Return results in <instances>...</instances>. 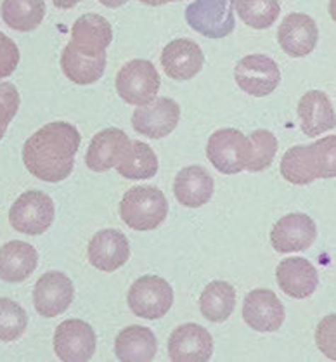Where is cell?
Instances as JSON below:
<instances>
[{"label": "cell", "mask_w": 336, "mask_h": 362, "mask_svg": "<svg viewBox=\"0 0 336 362\" xmlns=\"http://www.w3.org/2000/svg\"><path fill=\"white\" fill-rule=\"evenodd\" d=\"M234 80L246 94L265 98L281 83V69L276 61L265 54H250L236 64Z\"/></svg>", "instance_id": "cell-9"}, {"label": "cell", "mask_w": 336, "mask_h": 362, "mask_svg": "<svg viewBox=\"0 0 336 362\" xmlns=\"http://www.w3.org/2000/svg\"><path fill=\"white\" fill-rule=\"evenodd\" d=\"M318 227L308 215L289 214L281 217L270 230V245L279 253L303 252L314 245Z\"/></svg>", "instance_id": "cell-13"}, {"label": "cell", "mask_w": 336, "mask_h": 362, "mask_svg": "<svg viewBox=\"0 0 336 362\" xmlns=\"http://www.w3.org/2000/svg\"><path fill=\"white\" fill-rule=\"evenodd\" d=\"M161 80L158 69L148 59H132L117 75L120 98L132 106H144L158 95Z\"/></svg>", "instance_id": "cell-7"}, {"label": "cell", "mask_w": 336, "mask_h": 362, "mask_svg": "<svg viewBox=\"0 0 336 362\" xmlns=\"http://www.w3.org/2000/svg\"><path fill=\"white\" fill-rule=\"evenodd\" d=\"M158 352V340L154 333L144 326H127L115 340V354L120 361L146 362L153 361Z\"/></svg>", "instance_id": "cell-25"}, {"label": "cell", "mask_w": 336, "mask_h": 362, "mask_svg": "<svg viewBox=\"0 0 336 362\" xmlns=\"http://www.w3.org/2000/svg\"><path fill=\"white\" fill-rule=\"evenodd\" d=\"M115 168L127 180H146L156 175L160 161L151 146L142 141H134Z\"/></svg>", "instance_id": "cell-27"}, {"label": "cell", "mask_w": 336, "mask_h": 362, "mask_svg": "<svg viewBox=\"0 0 336 362\" xmlns=\"http://www.w3.org/2000/svg\"><path fill=\"white\" fill-rule=\"evenodd\" d=\"M28 328V314L11 298H0V341H16Z\"/></svg>", "instance_id": "cell-32"}, {"label": "cell", "mask_w": 336, "mask_h": 362, "mask_svg": "<svg viewBox=\"0 0 336 362\" xmlns=\"http://www.w3.org/2000/svg\"><path fill=\"white\" fill-rule=\"evenodd\" d=\"M19 104H21V98L14 83L4 82L0 83V141L7 132V127L16 117Z\"/></svg>", "instance_id": "cell-33"}, {"label": "cell", "mask_w": 336, "mask_h": 362, "mask_svg": "<svg viewBox=\"0 0 336 362\" xmlns=\"http://www.w3.org/2000/svg\"><path fill=\"white\" fill-rule=\"evenodd\" d=\"M284 317V305L274 291L258 288L245 296L243 319L258 333H274L283 326Z\"/></svg>", "instance_id": "cell-14"}, {"label": "cell", "mask_w": 336, "mask_h": 362, "mask_svg": "<svg viewBox=\"0 0 336 362\" xmlns=\"http://www.w3.org/2000/svg\"><path fill=\"white\" fill-rule=\"evenodd\" d=\"M141 2L146 4V6L158 7V6H165V4H170V2H183V0H141Z\"/></svg>", "instance_id": "cell-38"}, {"label": "cell", "mask_w": 336, "mask_h": 362, "mask_svg": "<svg viewBox=\"0 0 336 362\" xmlns=\"http://www.w3.org/2000/svg\"><path fill=\"white\" fill-rule=\"evenodd\" d=\"M185 21L207 38L229 37L236 28L234 0H195L185 9Z\"/></svg>", "instance_id": "cell-8"}, {"label": "cell", "mask_w": 336, "mask_h": 362, "mask_svg": "<svg viewBox=\"0 0 336 362\" xmlns=\"http://www.w3.org/2000/svg\"><path fill=\"white\" fill-rule=\"evenodd\" d=\"M130 310L137 317L156 321L167 315L173 305V290L167 279L160 276H142L130 286L129 295Z\"/></svg>", "instance_id": "cell-6"}, {"label": "cell", "mask_w": 336, "mask_h": 362, "mask_svg": "<svg viewBox=\"0 0 336 362\" xmlns=\"http://www.w3.org/2000/svg\"><path fill=\"white\" fill-rule=\"evenodd\" d=\"M319 40V28L308 14L291 13L277 30V42L289 57H305L315 49Z\"/></svg>", "instance_id": "cell-20"}, {"label": "cell", "mask_w": 336, "mask_h": 362, "mask_svg": "<svg viewBox=\"0 0 336 362\" xmlns=\"http://www.w3.org/2000/svg\"><path fill=\"white\" fill-rule=\"evenodd\" d=\"M56 218L52 198L42 191H26L9 210V222L14 230L26 236H42L51 229Z\"/></svg>", "instance_id": "cell-5"}, {"label": "cell", "mask_w": 336, "mask_h": 362, "mask_svg": "<svg viewBox=\"0 0 336 362\" xmlns=\"http://www.w3.org/2000/svg\"><path fill=\"white\" fill-rule=\"evenodd\" d=\"M335 322L336 315H328L324 317V321L318 326V331H315V341H318V346L320 352L328 357V359L336 361L335 354Z\"/></svg>", "instance_id": "cell-35"}, {"label": "cell", "mask_w": 336, "mask_h": 362, "mask_svg": "<svg viewBox=\"0 0 336 362\" xmlns=\"http://www.w3.org/2000/svg\"><path fill=\"white\" fill-rule=\"evenodd\" d=\"M168 356L177 362L210 361L214 356V338L203 326L187 322L170 334Z\"/></svg>", "instance_id": "cell-18"}, {"label": "cell", "mask_w": 336, "mask_h": 362, "mask_svg": "<svg viewBox=\"0 0 336 362\" xmlns=\"http://www.w3.org/2000/svg\"><path fill=\"white\" fill-rule=\"evenodd\" d=\"M160 63L168 78L187 82L203 69L204 54L191 38H177L161 51Z\"/></svg>", "instance_id": "cell-17"}, {"label": "cell", "mask_w": 336, "mask_h": 362, "mask_svg": "<svg viewBox=\"0 0 336 362\" xmlns=\"http://www.w3.org/2000/svg\"><path fill=\"white\" fill-rule=\"evenodd\" d=\"M99 2H101L104 7H108V9H118V7L125 6L129 0H99Z\"/></svg>", "instance_id": "cell-37"}, {"label": "cell", "mask_w": 336, "mask_h": 362, "mask_svg": "<svg viewBox=\"0 0 336 362\" xmlns=\"http://www.w3.org/2000/svg\"><path fill=\"white\" fill-rule=\"evenodd\" d=\"M207 158L219 172L236 175L246 170L252 158V141L236 129H220L208 139Z\"/></svg>", "instance_id": "cell-4"}, {"label": "cell", "mask_w": 336, "mask_h": 362, "mask_svg": "<svg viewBox=\"0 0 336 362\" xmlns=\"http://www.w3.org/2000/svg\"><path fill=\"white\" fill-rule=\"evenodd\" d=\"M92 267L103 272H115L130 259V243L118 229H103L92 236L87 248Z\"/></svg>", "instance_id": "cell-15"}, {"label": "cell", "mask_w": 336, "mask_h": 362, "mask_svg": "<svg viewBox=\"0 0 336 362\" xmlns=\"http://www.w3.org/2000/svg\"><path fill=\"white\" fill-rule=\"evenodd\" d=\"M276 281L284 295L303 300L318 290L319 274L308 260L302 257H291L277 265Z\"/></svg>", "instance_id": "cell-21"}, {"label": "cell", "mask_w": 336, "mask_h": 362, "mask_svg": "<svg viewBox=\"0 0 336 362\" xmlns=\"http://www.w3.org/2000/svg\"><path fill=\"white\" fill-rule=\"evenodd\" d=\"M75 298L73 281L59 271L45 272L33 288L35 310L45 319L57 317L69 309Z\"/></svg>", "instance_id": "cell-11"}, {"label": "cell", "mask_w": 336, "mask_h": 362, "mask_svg": "<svg viewBox=\"0 0 336 362\" xmlns=\"http://www.w3.org/2000/svg\"><path fill=\"white\" fill-rule=\"evenodd\" d=\"M82 136L68 122H52L38 129L23 146L26 170L44 182H63L75 168Z\"/></svg>", "instance_id": "cell-1"}, {"label": "cell", "mask_w": 336, "mask_h": 362, "mask_svg": "<svg viewBox=\"0 0 336 362\" xmlns=\"http://www.w3.org/2000/svg\"><path fill=\"white\" fill-rule=\"evenodd\" d=\"M248 139L252 141V158L246 165V170L253 173L267 170L276 158L277 148H279L276 136L270 130L258 129L252 132Z\"/></svg>", "instance_id": "cell-31"}, {"label": "cell", "mask_w": 336, "mask_h": 362, "mask_svg": "<svg viewBox=\"0 0 336 362\" xmlns=\"http://www.w3.org/2000/svg\"><path fill=\"white\" fill-rule=\"evenodd\" d=\"M238 16L253 30H267L281 14L279 0H234Z\"/></svg>", "instance_id": "cell-30"}, {"label": "cell", "mask_w": 336, "mask_h": 362, "mask_svg": "<svg viewBox=\"0 0 336 362\" xmlns=\"http://www.w3.org/2000/svg\"><path fill=\"white\" fill-rule=\"evenodd\" d=\"M336 136H328L307 146H293L281 160V175L295 186H307L318 179L336 177Z\"/></svg>", "instance_id": "cell-2"}, {"label": "cell", "mask_w": 336, "mask_h": 362, "mask_svg": "<svg viewBox=\"0 0 336 362\" xmlns=\"http://www.w3.org/2000/svg\"><path fill=\"white\" fill-rule=\"evenodd\" d=\"M168 202L154 186H135L120 202V217L130 229L153 230L167 221Z\"/></svg>", "instance_id": "cell-3"}, {"label": "cell", "mask_w": 336, "mask_h": 362, "mask_svg": "<svg viewBox=\"0 0 336 362\" xmlns=\"http://www.w3.org/2000/svg\"><path fill=\"white\" fill-rule=\"evenodd\" d=\"M38 265V253L25 241H9L0 248V279L6 283H23Z\"/></svg>", "instance_id": "cell-24"}, {"label": "cell", "mask_w": 336, "mask_h": 362, "mask_svg": "<svg viewBox=\"0 0 336 362\" xmlns=\"http://www.w3.org/2000/svg\"><path fill=\"white\" fill-rule=\"evenodd\" d=\"M52 2L57 9H73V7L79 6L82 0H52Z\"/></svg>", "instance_id": "cell-36"}, {"label": "cell", "mask_w": 336, "mask_h": 362, "mask_svg": "<svg viewBox=\"0 0 336 362\" xmlns=\"http://www.w3.org/2000/svg\"><path fill=\"white\" fill-rule=\"evenodd\" d=\"M106 54L99 57H88L76 52L71 45L66 44L61 54V69L64 76L76 86H92L103 78L106 69Z\"/></svg>", "instance_id": "cell-26"}, {"label": "cell", "mask_w": 336, "mask_h": 362, "mask_svg": "<svg viewBox=\"0 0 336 362\" xmlns=\"http://www.w3.org/2000/svg\"><path fill=\"white\" fill-rule=\"evenodd\" d=\"M299 118L305 136L319 137L336 127L335 107L326 92L308 90L299 101Z\"/></svg>", "instance_id": "cell-23"}, {"label": "cell", "mask_w": 336, "mask_h": 362, "mask_svg": "<svg viewBox=\"0 0 336 362\" xmlns=\"http://www.w3.org/2000/svg\"><path fill=\"white\" fill-rule=\"evenodd\" d=\"M111 42H113L111 23L101 14L88 13L73 23L71 40L68 44L83 56L99 57L106 54Z\"/></svg>", "instance_id": "cell-16"}, {"label": "cell", "mask_w": 336, "mask_h": 362, "mask_svg": "<svg viewBox=\"0 0 336 362\" xmlns=\"http://www.w3.org/2000/svg\"><path fill=\"white\" fill-rule=\"evenodd\" d=\"M2 19L9 28L16 32H33L42 25L45 18L44 0H4Z\"/></svg>", "instance_id": "cell-29"}, {"label": "cell", "mask_w": 336, "mask_h": 362, "mask_svg": "<svg viewBox=\"0 0 336 362\" xmlns=\"http://www.w3.org/2000/svg\"><path fill=\"white\" fill-rule=\"evenodd\" d=\"M215 191L214 177L204 167L191 165L175 175L173 180V194L180 205L185 208H199L207 205Z\"/></svg>", "instance_id": "cell-22"}, {"label": "cell", "mask_w": 336, "mask_h": 362, "mask_svg": "<svg viewBox=\"0 0 336 362\" xmlns=\"http://www.w3.org/2000/svg\"><path fill=\"white\" fill-rule=\"evenodd\" d=\"M19 64V49L13 38L0 32V80L16 71Z\"/></svg>", "instance_id": "cell-34"}, {"label": "cell", "mask_w": 336, "mask_h": 362, "mask_svg": "<svg viewBox=\"0 0 336 362\" xmlns=\"http://www.w3.org/2000/svg\"><path fill=\"white\" fill-rule=\"evenodd\" d=\"M132 129L149 139H163L175 130L180 122V106L170 98H154L144 106H137L132 115Z\"/></svg>", "instance_id": "cell-12"}, {"label": "cell", "mask_w": 336, "mask_h": 362, "mask_svg": "<svg viewBox=\"0 0 336 362\" xmlns=\"http://www.w3.org/2000/svg\"><path fill=\"white\" fill-rule=\"evenodd\" d=\"M54 352L64 362L91 361L98 346V337L88 322L82 319H66L54 333Z\"/></svg>", "instance_id": "cell-10"}, {"label": "cell", "mask_w": 336, "mask_h": 362, "mask_svg": "<svg viewBox=\"0 0 336 362\" xmlns=\"http://www.w3.org/2000/svg\"><path fill=\"white\" fill-rule=\"evenodd\" d=\"M236 290L227 281H212L199 296V310L212 322H224L233 315Z\"/></svg>", "instance_id": "cell-28"}, {"label": "cell", "mask_w": 336, "mask_h": 362, "mask_svg": "<svg viewBox=\"0 0 336 362\" xmlns=\"http://www.w3.org/2000/svg\"><path fill=\"white\" fill-rule=\"evenodd\" d=\"M130 142V137L122 129H104L92 137L85 155V165L88 170L98 173L111 170L129 151Z\"/></svg>", "instance_id": "cell-19"}]
</instances>
